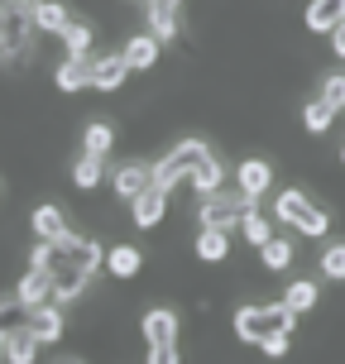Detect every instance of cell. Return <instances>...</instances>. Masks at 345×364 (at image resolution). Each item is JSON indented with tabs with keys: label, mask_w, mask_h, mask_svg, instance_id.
I'll return each mask as SVG.
<instances>
[{
	"label": "cell",
	"mask_w": 345,
	"mask_h": 364,
	"mask_svg": "<svg viewBox=\"0 0 345 364\" xmlns=\"http://www.w3.org/2000/svg\"><path fill=\"white\" fill-rule=\"evenodd\" d=\"M230 326H235V336L245 341V346H264L273 331H292L297 326V311H292L288 302H245Z\"/></svg>",
	"instance_id": "cell-1"
},
{
	"label": "cell",
	"mask_w": 345,
	"mask_h": 364,
	"mask_svg": "<svg viewBox=\"0 0 345 364\" xmlns=\"http://www.w3.org/2000/svg\"><path fill=\"white\" fill-rule=\"evenodd\" d=\"M273 220H278V225H292L302 240H322L331 230V216L302 192V187H283V192L273 197Z\"/></svg>",
	"instance_id": "cell-2"
},
{
	"label": "cell",
	"mask_w": 345,
	"mask_h": 364,
	"mask_svg": "<svg viewBox=\"0 0 345 364\" xmlns=\"http://www.w3.org/2000/svg\"><path fill=\"white\" fill-rule=\"evenodd\" d=\"M206 159H211V149L201 144V139H182V144H173V149L164 154V159L154 164V182L173 192V187H182V182L192 178V173H197V168L206 164Z\"/></svg>",
	"instance_id": "cell-3"
},
{
	"label": "cell",
	"mask_w": 345,
	"mask_h": 364,
	"mask_svg": "<svg viewBox=\"0 0 345 364\" xmlns=\"http://www.w3.org/2000/svg\"><path fill=\"white\" fill-rule=\"evenodd\" d=\"M178 311L173 307H149L144 321H139V331H144V341L154 350H178Z\"/></svg>",
	"instance_id": "cell-4"
},
{
	"label": "cell",
	"mask_w": 345,
	"mask_h": 364,
	"mask_svg": "<svg viewBox=\"0 0 345 364\" xmlns=\"http://www.w3.org/2000/svg\"><path fill=\"white\" fill-rule=\"evenodd\" d=\"M58 264H77V269H106V250L96 240H82V235H58Z\"/></svg>",
	"instance_id": "cell-5"
},
{
	"label": "cell",
	"mask_w": 345,
	"mask_h": 364,
	"mask_svg": "<svg viewBox=\"0 0 345 364\" xmlns=\"http://www.w3.org/2000/svg\"><path fill=\"white\" fill-rule=\"evenodd\" d=\"M129 216H134V225H139V230H154V225H164V216H168V187L149 182L139 197H129Z\"/></svg>",
	"instance_id": "cell-6"
},
{
	"label": "cell",
	"mask_w": 345,
	"mask_h": 364,
	"mask_svg": "<svg viewBox=\"0 0 345 364\" xmlns=\"http://www.w3.org/2000/svg\"><path fill=\"white\" fill-rule=\"evenodd\" d=\"M43 302H53V269H29L15 283V307L34 311V307H43Z\"/></svg>",
	"instance_id": "cell-7"
},
{
	"label": "cell",
	"mask_w": 345,
	"mask_h": 364,
	"mask_svg": "<svg viewBox=\"0 0 345 364\" xmlns=\"http://www.w3.org/2000/svg\"><path fill=\"white\" fill-rule=\"evenodd\" d=\"M235 187L245 192L250 201H264V192L273 187V168L269 159H245V164L235 168Z\"/></svg>",
	"instance_id": "cell-8"
},
{
	"label": "cell",
	"mask_w": 345,
	"mask_h": 364,
	"mask_svg": "<svg viewBox=\"0 0 345 364\" xmlns=\"http://www.w3.org/2000/svg\"><path fill=\"white\" fill-rule=\"evenodd\" d=\"M24 326L38 336V346H53V341H63V326H68V321H63V302H43V307H34Z\"/></svg>",
	"instance_id": "cell-9"
},
{
	"label": "cell",
	"mask_w": 345,
	"mask_h": 364,
	"mask_svg": "<svg viewBox=\"0 0 345 364\" xmlns=\"http://www.w3.org/2000/svg\"><path fill=\"white\" fill-rule=\"evenodd\" d=\"M159 48H164V38H154V34H149V29H144V34H129V38H125V48H120V53H125L129 73H149V68L159 63Z\"/></svg>",
	"instance_id": "cell-10"
},
{
	"label": "cell",
	"mask_w": 345,
	"mask_h": 364,
	"mask_svg": "<svg viewBox=\"0 0 345 364\" xmlns=\"http://www.w3.org/2000/svg\"><path fill=\"white\" fill-rule=\"evenodd\" d=\"M125 77H129V63H125V53L91 58V87H96V91H115V87H125Z\"/></svg>",
	"instance_id": "cell-11"
},
{
	"label": "cell",
	"mask_w": 345,
	"mask_h": 364,
	"mask_svg": "<svg viewBox=\"0 0 345 364\" xmlns=\"http://www.w3.org/2000/svg\"><path fill=\"white\" fill-rule=\"evenodd\" d=\"M240 240H245L250 250H259L264 240H273V216L259 206V201H250V206L240 211Z\"/></svg>",
	"instance_id": "cell-12"
},
{
	"label": "cell",
	"mask_w": 345,
	"mask_h": 364,
	"mask_svg": "<svg viewBox=\"0 0 345 364\" xmlns=\"http://www.w3.org/2000/svg\"><path fill=\"white\" fill-rule=\"evenodd\" d=\"M341 19H345V0H312L307 15H302V24H307L312 34H331Z\"/></svg>",
	"instance_id": "cell-13"
},
{
	"label": "cell",
	"mask_w": 345,
	"mask_h": 364,
	"mask_svg": "<svg viewBox=\"0 0 345 364\" xmlns=\"http://www.w3.org/2000/svg\"><path fill=\"white\" fill-rule=\"evenodd\" d=\"M197 259L201 264H225L230 259V230H216V225H201V235H197Z\"/></svg>",
	"instance_id": "cell-14"
},
{
	"label": "cell",
	"mask_w": 345,
	"mask_h": 364,
	"mask_svg": "<svg viewBox=\"0 0 345 364\" xmlns=\"http://www.w3.org/2000/svg\"><path fill=\"white\" fill-rule=\"evenodd\" d=\"M53 87L58 91H82V87H91V58H63L58 63V73H53Z\"/></svg>",
	"instance_id": "cell-15"
},
{
	"label": "cell",
	"mask_w": 345,
	"mask_h": 364,
	"mask_svg": "<svg viewBox=\"0 0 345 364\" xmlns=\"http://www.w3.org/2000/svg\"><path fill=\"white\" fill-rule=\"evenodd\" d=\"M149 34L154 38H178V0H149Z\"/></svg>",
	"instance_id": "cell-16"
},
{
	"label": "cell",
	"mask_w": 345,
	"mask_h": 364,
	"mask_svg": "<svg viewBox=\"0 0 345 364\" xmlns=\"http://www.w3.org/2000/svg\"><path fill=\"white\" fill-rule=\"evenodd\" d=\"M149 182H154V168H149V164H125L120 173H115V182H110V187H115V197L129 201V197H139Z\"/></svg>",
	"instance_id": "cell-17"
},
{
	"label": "cell",
	"mask_w": 345,
	"mask_h": 364,
	"mask_svg": "<svg viewBox=\"0 0 345 364\" xmlns=\"http://www.w3.org/2000/svg\"><path fill=\"white\" fill-rule=\"evenodd\" d=\"M29 225H34V240H58V235H68V220H63V211H58L53 201H43V206H34V216H29Z\"/></svg>",
	"instance_id": "cell-18"
},
{
	"label": "cell",
	"mask_w": 345,
	"mask_h": 364,
	"mask_svg": "<svg viewBox=\"0 0 345 364\" xmlns=\"http://www.w3.org/2000/svg\"><path fill=\"white\" fill-rule=\"evenodd\" d=\"M317 297H322V288H317V278H292L288 288H283V302H288L297 316H307L312 307H317Z\"/></svg>",
	"instance_id": "cell-19"
},
{
	"label": "cell",
	"mask_w": 345,
	"mask_h": 364,
	"mask_svg": "<svg viewBox=\"0 0 345 364\" xmlns=\"http://www.w3.org/2000/svg\"><path fill=\"white\" fill-rule=\"evenodd\" d=\"M58 38H63V48H68V53L73 58H91V24L87 19H68V24H63V29H58Z\"/></svg>",
	"instance_id": "cell-20"
},
{
	"label": "cell",
	"mask_w": 345,
	"mask_h": 364,
	"mask_svg": "<svg viewBox=\"0 0 345 364\" xmlns=\"http://www.w3.org/2000/svg\"><path fill=\"white\" fill-rule=\"evenodd\" d=\"M38 355V336L29 326H19V331H5V360H15V364H29Z\"/></svg>",
	"instance_id": "cell-21"
},
{
	"label": "cell",
	"mask_w": 345,
	"mask_h": 364,
	"mask_svg": "<svg viewBox=\"0 0 345 364\" xmlns=\"http://www.w3.org/2000/svg\"><path fill=\"white\" fill-rule=\"evenodd\" d=\"M106 269H110V278H134V273L144 269V255L134 245H115L106 255Z\"/></svg>",
	"instance_id": "cell-22"
},
{
	"label": "cell",
	"mask_w": 345,
	"mask_h": 364,
	"mask_svg": "<svg viewBox=\"0 0 345 364\" xmlns=\"http://www.w3.org/2000/svg\"><path fill=\"white\" fill-rule=\"evenodd\" d=\"M255 255H259V264H264V269H269V273H283V269H288V264H292V240L273 235V240H264V245H259Z\"/></svg>",
	"instance_id": "cell-23"
},
{
	"label": "cell",
	"mask_w": 345,
	"mask_h": 364,
	"mask_svg": "<svg viewBox=\"0 0 345 364\" xmlns=\"http://www.w3.org/2000/svg\"><path fill=\"white\" fill-rule=\"evenodd\" d=\"M221 182H225V168H221V164H216V154H211V159H206V164H201L197 173L187 178V187H192L197 197H211V192H221Z\"/></svg>",
	"instance_id": "cell-24"
},
{
	"label": "cell",
	"mask_w": 345,
	"mask_h": 364,
	"mask_svg": "<svg viewBox=\"0 0 345 364\" xmlns=\"http://www.w3.org/2000/svg\"><path fill=\"white\" fill-rule=\"evenodd\" d=\"M336 115H341V110L327 106V101L317 96V101H307V106H302V129H307V134H327V129L336 125Z\"/></svg>",
	"instance_id": "cell-25"
},
{
	"label": "cell",
	"mask_w": 345,
	"mask_h": 364,
	"mask_svg": "<svg viewBox=\"0 0 345 364\" xmlns=\"http://www.w3.org/2000/svg\"><path fill=\"white\" fill-rule=\"evenodd\" d=\"M29 24H34V29H43V34H58V29L68 24V10H63L58 0H38L34 10H29Z\"/></svg>",
	"instance_id": "cell-26"
},
{
	"label": "cell",
	"mask_w": 345,
	"mask_h": 364,
	"mask_svg": "<svg viewBox=\"0 0 345 364\" xmlns=\"http://www.w3.org/2000/svg\"><path fill=\"white\" fill-rule=\"evenodd\" d=\"M110 149H115V129L106 120H91L87 134H82V154H96V159H106Z\"/></svg>",
	"instance_id": "cell-27"
},
{
	"label": "cell",
	"mask_w": 345,
	"mask_h": 364,
	"mask_svg": "<svg viewBox=\"0 0 345 364\" xmlns=\"http://www.w3.org/2000/svg\"><path fill=\"white\" fill-rule=\"evenodd\" d=\"M101 178H106V159H96V154H82V159L73 164V182L82 187V192L101 187Z\"/></svg>",
	"instance_id": "cell-28"
},
{
	"label": "cell",
	"mask_w": 345,
	"mask_h": 364,
	"mask_svg": "<svg viewBox=\"0 0 345 364\" xmlns=\"http://www.w3.org/2000/svg\"><path fill=\"white\" fill-rule=\"evenodd\" d=\"M322 278L345 283V240H331L327 250H322Z\"/></svg>",
	"instance_id": "cell-29"
},
{
	"label": "cell",
	"mask_w": 345,
	"mask_h": 364,
	"mask_svg": "<svg viewBox=\"0 0 345 364\" xmlns=\"http://www.w3.org/2000/svg\"><path fill=\"white\" fill-rule=\"evenodd\" d=\"M327 106H336V110H345V73H327L322 77V91H317Z\"/></svg>",
	"instance_id": "cell-30"
},
{
	"label": "cell",
	"mask_w": 345,
	"mask_h": 364,
	"mask_svg": "<svg viewBox=\"0 0 345 364\" xmlns=\"http://www.w3.org/2000/svg\"><path fill=\"white\" fill-rule=\"evenodd\" d=\"M29 269H58V240H34Z\"/></svg>",
	"instance_id": "cell-31"
},
{
	"label": "cell",
	"mask_w": 345,
	"mask_h": 364,
	"mask_svg": "<svg viewBox=\"0 0 345 364\" xmlns=\"http://www.w3.org/2000/svg\"><path fill=\"white\" fill-rule=\"evenodd\" d=\"M288 346H292V331H273L259 350H264V355H273V360H283V355H288Z\"/></svg>",
	"instance_id": "cell-32"
},
{
	"label": "cell",
	"mask_w": 345,
	"mask_h": 364,
	"mask_svg": "<svg viewBox=\"0 0 345 364\" xmlns=\"http://www.w3.org/2000/svg\"><path fill=\"white\" fill-rule=\"evenodd\" d=\"M331 48H336V58L345 63V19L336 24V29H331Z\"/></svg>",
	"instance_id": "cell-33"
},
{
	"label": "cell",
	"mask_w": 345,
	"mask_h": 364,
	"mask_svg": "<svg viewBox=\"0 0 345 364\" xmlns=\"http://www.w3.org/2000/svg\"><path fill=\"white\" fill-rule=\"evenodd\" d=\"M341 164H345V149H341Z\"/></svg>",
	"instance_id": "cell-34"
},
{
	"label": "cell",
	"mask_w": 345,
	"mask_h": 364,
	"mask_svg": "<svg viewBox=\"0 0 345 364\" xmlns=\"http://www.w3.org/2000/svg\"><path fill=\"white\" fill-rule=\"evenodd\" d=\"M178 5H182V0H178Z\"/></svg>",
	"instance_id": "cell-35"
}]
</instances>
